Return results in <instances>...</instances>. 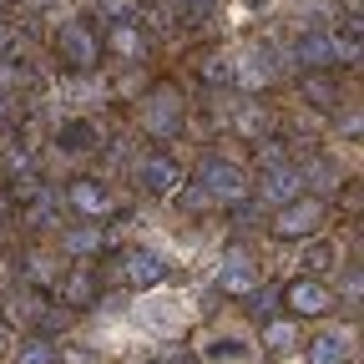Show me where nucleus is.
<instances>
[{"instance_id": "nucleus-4", "label": "nucleus", "mask_w": 364, "mask_h": 364, "mask_svg": "<svg viewBox=\"0 0 364 364\" xmlns=\"http://www.w3.org/2000/svg\"><path fill=\"white\" fill-rule=\"evenodd\" d=\"M314 223H318V208H314V203H304V208L284 213V223H279V228H284V233H309Z\"/></svg>"}, {"instance_id": "nucleus-2", "label": "nucleus", "mask_w": 364, "mask_h": 364, "mask_svg": "<svg viewBox=\"0 0 364 364\" xmlns=\"http://www.w3.org/2000/svg\"><path fill=\"white\" fill-rule=\"evenodd\" d=\"M198 349H203V359H213V364H253V339H248V334H233V329L203 339Z\"/></svg>"}, {"instance_id": "nucleus-3", "label": "nucleus", "mask_w": 364, "mask_h": 364, "mask_svg": "<svg viewBox=\"0 0 364 364\" xmlns=\"http://www.w3.org/2000/svg\"><path fill=\"white\" fill-rule=\"evenodd\" d=\"M349 354H354V334L349 329H329V334L314 339L309 364H349Z\"/></svg>"}, {"instance_id": "nucleus-5", "label": "nucleus", "mask_w": 364, "mask_h": 364, "mask_svg": "<svg viewBox=\"0 0 364 364\" xmlns=\"http://www.w3.org/2000/svg\"><path fill=\"white\" fill-rule=\"evenodd\" d=\"M324 304H329V294H324V289H314V284H299V289H294V309H304V314L324 309Z\"/></svg>"}, {"instance_id": "nucleus-6", "label": "nucleus", "mask_w": 364, "mask_h": 364, "mask_svg": "<svg viewBox=\"0 0 364 364\" xmlns=\"http://www.w3.org/2000/svg\"><path fill=\"white\" fill-rule=\"evenodd\" d=\"M223 284H228V289H248V284H253V268H248L243 258H233V263L223 268Z\"/></svg>"}, {"instance_id": "nucleus-1", "label": "nucleus", "mask_w": 364, "mask_h": 364, "mask_svg": "<svg viewBox=\"0 0 364 364\" xmlns=\"http://www.w3.org/2000/svg\"><path fill=\"white\" fill-rule=\"evenodd\" d=\"M193 314H198V304H193L188 289H152V294H142V299L127 309L122 329H127L132 339L162 344V339H172V334L188 329V324H193Z\"/></svg>"}, {"instance_id": "nucleus-7", "label": "nucleus", "mask_w": 364, "mask_h": 364, "mask_svg": "<svg viewBox=\"0 0 364 364\" xmlns=\"http://www.w3.org/2000/svg\"><path fill=\"white\" fill-rule=\"evenodd\" d=\"M268 344H273V349H294V329H284V324L268 329Z\"/></svg>"}]
</instances>
